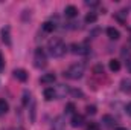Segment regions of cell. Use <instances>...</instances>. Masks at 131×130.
I'll return each mask as SVG.
<instances>
[{"label":"cell","instance_id":"cell-1","mask_svg":"<svg viewBox=\"0 0 131 130\" xmlns=\"http://www.w3.org/2000/svg\"><path fill=\"white\" fill-rule=\"evenodd\" d=\"M47 49H49V54L53 58H61L67 52V48H66L64 41L61 38H52L49 41V44H47Z\"/></svg>","mask_w":131,"mask_h":130},{"label":"cell","instance_id":"cell-2","mask_svg":"<svg viewBox=\"0 0 131 130\" xmlns=\"http://www.w3.org/2000/svg\"><path fill=\"white\" fill-rule=\"evenodd\" d=\"M84 70H85L84 63H75L64 72V77L70 78V80H79V78H82Z\"/></svg>","mask_w":131,"mask_h":130},{"label":"cell","instance_id":"cell-3","mask_svg":"<svg viewBox=\"0 0 131 130\" xmlns=\"http://www.w3.org/2000/svg\"><path fill=\"white\" fill-rule=\"evenodd\" d=\"M46 64H47V58H46L44 51L41 48H37L34 52V66L37 69H43V67H46Z\"/></svg>","mask_w":131,"mask_h":130},{"label":"cell","instance_id":"cell-4","mask_svg":"<svg viewBox=\"0 0 131 130\" xmlns=\"http://www.w3.org/2000/svg\"><path fill=\"white\" fill-rule=\"evenodd\" d=\"M14 78H17L18 81H21V83H25L26 80H28V72L25 70V69H14Z\"/></svg>","mask_w":131,"mask_h":130},{"label":"cell","instance_id":"cell-5","mask_svg":"<svg viewBox=\"0 0 131 130\" xmlns=\"http://www.w3.org/2000/svg\"><path fill=\"white\" fill-rule=\"evenodd\" d=\"M0 37H2V41H3L5 44L11 46V38H9V26L2 28V31H0Z\"/></svg>","mask_w":131,"mask_h":130},{"label":"cell","instance_id":"cell-6","mask_svg":"<svg viewBox=\"0 0 131 130\" xmlns=\"http://www.w3.org/2000/svg\"><path fill=\"white\" fill-rule=\"evenodd\" d=\"M121 90L124 92V94H131V78H124L122 81H121Z\"/></svg>","mask_w":131,"mask_h":130},{"label":"cell","instance_id":"cell-7","mask_svg":"<svg viewBox=\"0 0 131 130\" xmlns=\"http://www.w3.org/2000/svg\"><path fill=\"white\" fill-rule=\"evenodd\" d=\"M64 14H66V17L73 18V17H76V15H78V8H76V6H73V5H69V6H66Z\"/></svg>","mask_w":131,"mask_h":130},{"label":"cell","instance_id":"cell-8","mask_svg":"<svg viewBox=\"0 0 131 130\" xmlns=\"http://www.w3.org/2000/svg\"><path fill=\"white\" fill-rule=\"evenodd\" d=\"M70 124H72L73 127H81V126L84 124V116H82V115H78V113H75V115L72 116V121H70Z\"/></svg>","mask_w":131,"mask_h":130},{"label":"cell","instance_id":"cell-9","mask_svg":"<svg viewBox=\"0 0 131 130\" xmlns=\"http://www.w3.org/2000/svg\"><path fill=\"white\" fill-rule=\"evenodd\" d=\"M55 80H57L55 73H44V75L40 78V83H43V84H52Z\"/></svg>","mask_w":131,"mask_h":130},{"label":"cell","instance_id":"cell-10","mask_svg":"<svg viewBox=\"0 0 131 130\" xmlns=\"http://www.w3.org/2000/svg\"><path fill=\"white\" fill-rule=\"evenodd\" d=\"M43 95H44V98H46L47 101H52V99L57 98V92H55L53 87H46L44 92H43Z\"/></svg>","mask_w":131,"mask_h":130},{"label":"cell","instance_id":"cell-11","mask_svg":"<svg viewBox=\"0 0 131 130\" xmlns=\"http://www.w3.org/2000/svg\"><path fill=\"white\" fill-rule=\"evenodd\" d=\"M107 35H108V38L110 40H119L121 38V32L116 29V28H107Z\"/></svg>","mask_w":131,"mask_h":130},{"label":"cell","instance_id":"cell-12","mask_svg":"<svg viewBox=\"0 0 131 130\" xmlns=\"http://www.w3.org/2000/svg\"><path fill=\"white\" fill-rule=\"evenodd\" d=\"M70 48H72V52H73V54H87V52H89V49L84 48L82 44H76V43H75V44H72Z\"/></svg>","mask_w":131,"mask_h":130},{"label":"cell","instance_id":"cell-13","mask_svg":"<svg viewBox=\"0 0 131 130\" xmlns=\"http://www.w3.org/2000/svg\"><path fill=\"white\" fill-rule=\"evenodd\" d=\"M102 123H104L107 127H114V124H116V119H114L111 115H104V116H102Z\"/></svg>","mask_w":131,"mask_h":130},{"label":"cell","instance_id":"cell-14","mask_svg":"<svg viewBox=\"0 0 131 130\" xmlns=\"http://www.w3.org/2000/svg\"><path fill=\"white\" fill-rule=\"evenodd\" d=\"M41 28H43V31L44 32H47V34H50V32H53L55 31V23L53 22H44L43 25H41Z\"/></svg>","mask_w":131,"mask_h":130},{"label":"cell","instance_id":"cell-15","mask_svg":"<svg viewBox=\"0 0 131 130\" xmlns=\"http://www.w3.org/2000/svg\"><path fill=\"white\" fill-rule=\"evenodd\" d=\"M108 67H110V70L111 72H117V70H121V63H119V60H110L108 61Z\"/></svg>","mask_w":131,"mask_h":130},{"label":"cell","instance_id":"cell-16","mask_svg":"<svg viewBox=\"0 0 131 130\" xmlns=\"http://www.w3.org/2000/svg\"><path fill=\"white\" fill-rule=\"evenodd\" d=\"M96 20H98V14H96V12H89V14L85 15V18H84V22L89 23V25L96 23Z\"/></svg>","mask_w":131,"mask_h":130},{"label":"cell","instance_id":"cell-17","mask_svg":"<svg viewBox=\"0 0 131 130\" xmlns=\"http://www.w3.org/2000/svg\"><path fill=\"white\" fill-rule=\"evenodd\" d=\"M8 110H9V104H8V101L3 99V98H0V116L5 115Z\"/></svg>","mask_w":131,"mask_h":130},{"label":"cell","instance_id":"cell-18","mask_svg":"<svg viewBox=\"0 0 131 130\" xmlns=\"http://www.w3.org/2000/svg\"><path fill=\"white\" fill-rule=\"evenodd\" d=\"M29 103H32V99H31V92L25 90V92H23V106H29Z\"/></svg>","mask_w":131,"mask_h":130},{"label":"cell","instance_id":"cell-19","mask_svg":"<svg viewBox=\"0 0 131 130\" xmlns=\"http://www.w3.org/2000/svg\"><path fill=\"white\" fill-rule=\"evenodd\" d=\"M70 95H73V97H76V98H84L82 90H79V89H72L70 90Z\"/></svg>","mask_w":131,"mask_h":130},{"label":"cell","instance_id":"cell-20","mask_svg":"<svg viewBox=\"0 0 131 130\" xmlns=\"http://www.w3.org/2000/svg\"><path fill=\"white\" fill-rule=\"evenodd\" d=\"M85 112H87L89 115H95V113L98 112V109H96V106H87V107H85Z\"/></svg>","mask_w":131,"mask_h":130},{"label":"cell","instance_id":"cell-21","mask_svg":"<svg viewBox=\"0 0 131 130\" xmlns=\"http://www.w3.org/2000/svg\"><path fill=\"white\" fill-rule=\"evenodd\" d=\"M93 72L96 73V75H101V73H104V66L102 64H96L93 67Z\"/></svg>","mask_w":131,"mask_h":130},{"label":"cell","instance_id":"cell-22","mask_svg":"<svg viewBox=\"0 0 131 130\" xmlns=\"http://www.w3.org/2000/svg\"><path fill=\"white\" fill-rule=\"evenodd\" d=\"M73 112H75V104L73 103H69L66 106V113H73Z\"/></svg>","mask_w":131,"mask_h":130},{"label":"cell","instance_id":"cell-23","mask_svg":"<svg viewBox=\"0 0 131 130\" xmlns=\"http://www.w3.org/2000/svg\"><path fill=\"white\" fill-rule=\"evenodd\" d=\"M85 130H101V127H99L98 123H90L89 126H87V129Z\"/></svg>","mask_w":131,"mask_h":130},{"label":"cell","instance_id":"cell-24","mask_svg":"<svg viewBox=\"0 0 131 130\" xmlns=\"http://www.w3.org/2000/svg\"><path fill=\"white\" fill-rule=\"evenodd\" d=\"M31 121L35 123V103H31Z\"/></svg>","mask_w":131,"mask_h":130},{"label":"cell","instance_id":"cell-25","mask_svg":"<svg viewBox=\"0 0 131 130\" xmlns=\"http://www.w3.org/2000/svg\"><path fill=\"white\" fill-rule=\"evenodd\" d=\"M3 67H5V58H3V55H2V52H0V72L3 70Z\"/></svg>","mask_w":131,"mask_h":130},{"label":"cell","instance_id":"cell-26","mask_svg":"<svg viewBox=\"0 0 131 130\" xmlns=\"http://www.w3.org/2000/svg\"><path fill=\"white\" fill-rule=\"evenodd\" d=\"M127 67H128V70L131 72V57H127Z\"/></svg>","mask_w":131,"mask_h":130},{"label":"cell","instance_id":"cell-27","mask_svg":"<svg viewBox=\"0 0 131 130\" xmlns=\"http://www.w3.org/2000/svg\"><path fill=\"white\" fill-rule=\"evenodd\" d=\"M87 5H89V6H96L98 2H87Z\"/></svg>","mask_w":131,"mask_h":130},{"label":"cell","instance_id":"cell-28","mask_svg":"<svg viewBox=\"0 0 131 130\" xmlns=\"http://www.w3.org/2000/svg\"><path fill=\"white\" fill-rule=\"evenodd\" d=\"M127 112L131 115V103H130V104H127Z\"/></svg>","mask_w":131,"mask_h":130},{"label":"cell","instance_id":"cell-29","mask_svg":"<svg viewBox=\"0 0 131 130\" xmlns=\"http://www.w3.org/2000/svg\"><path fill=\"white\" fill-rule=\"evenodd\" d=\"M116 130H127L125 127H116Z\"/></svg>","mask_w":131,"mask_h":130}]
</instances>
